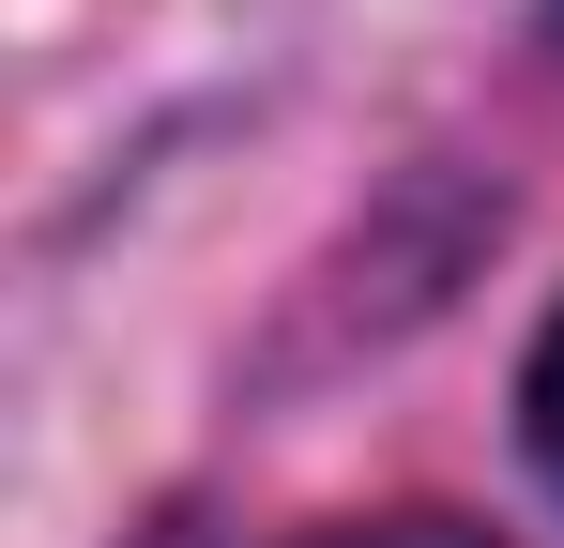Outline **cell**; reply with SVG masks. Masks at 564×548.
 <instances>
[{
  "label": "cell",
  "instance_id": "6da1fadb",
  "mask_svg": "<svg viewBox=\"0 0 564 548\" xmlns=\"http://www.w3.org/2000/svg\"><path fill=\"white\" fill-rule=\"evenodd\" d=\"M519 427H534V457H550V487H564V305H550V336H534V365H519Z\"/></svg>",
  "mask_w": 564,
  "mask_h": 548
},
{
  "label": "cell",
  "instance_id": "7a4b0ae2",
  "mask_svg": "<svg viewBox=\"0 0 564 548\" xmlns=\"http://www.w3.org/2000/svg\"><path fill=\"white\" fill-rule=\"evenodd\" d=\"M305 548H503L473 518H351V534H305Z\"/></svg>",
  "mask_w": 564,
  "mask_h": 548
},
{
  "label": "cell",
  "instance_id": "3957f363",
  "mask_svg": "<svg viewBox=\"0 0 564 548\" xmlns=\"http://www.w3.org/2000/svg\"><path fill=\"white\" fill-rule=\"evenodd\" d=\"M550 31H564V0H550Z\"/></svg>",
  "mask_w": 564,
  "mask_h": 548
}]
</instances>
